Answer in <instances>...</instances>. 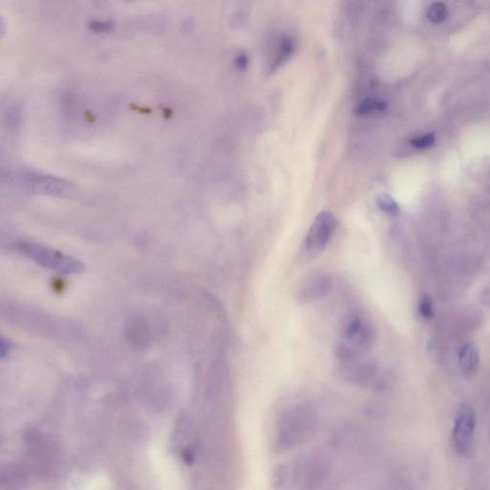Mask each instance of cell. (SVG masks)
<instances>
[{
    "label": "cell",
    "instance_id": "1",
    "mask_svg": "<svg viewBox=\"0 0 490 490\" xmlns=\"http://www.w3.org/2000/svg\"><path fill=\"white\" fill-rule=\"evenodd\" d=\"M316 427L314 414L306 409H295L280 421L277 432L278 446L290 449L312 435Z\"/></svg>",
    "mask_w": 490,
    "mask_h": 490
},
{
    "label": "cell",
    "instance_id": "2",
    "mask_svg": "<svg viewBox=\"0 0 490 490\" xmlns=\"http://www.w3.org/2000/svg\"><path fill=\"white\" fill-rule=\"evenodd\" d=\"M18 250L28 258L33 259L39 266L54 270L63 274H77L84 270V264L79 259L65 255L55 249L38 245L35 243H21L18 245Z\"/></svg>",
    "mask_w": 490,
    "mask_h": 490
},
{
    "label": "cell",
    "instance_id": "3",
    "mask_svg": "<svg viewBox=\"0 0 490 490\" xmlns=\"http://www.w3.org/2000/svg\"><path fill=\"white\" fill-rule=\"evenodd\" d=\"M340 345L338 348L359 354L369 349L375 339V330L369 320L362 315L354 314L342 320L340 325Z\"/></svg>",
    "mask_w": 490,
    "mask_h": 490
},
{
    "label": "cell",
    "instance_id": "4",
    "mask_svg": "<svg viewBox=\"0 0 490 490\" xmlns=\"http://www.w3.org/2000/svg\"><path fill=\"white\" fill-rule=\"evenodd\" d=\"M14 179L15 183L39 195L66 197L74 191L73 184L65 179L34 172L15 174Z\"/></svg>",
    "mask_w": 490,
    "mask_h": 490
},
{
    "label": "cell",
    "instance_id": "5",
    "mask_svg": "<svg viewBox=\"0 0 490 490\" xmlns=\"http://www.w3.org/2000/svg\"><path fill=\"white\" fill-rule=\"evenodd\" d=\"M477 415L470 405H462L456 413L452 439L456 452L460 456L470 454L473 446Z\"/></svg>",
    "mask_w": 490,
    "mask_h": 490
},
{
    "label": "cell",
    "instance_id": "6",
    "mask_svg": "<svg viewBox=\"0 0 490 490\" xmlns=\"http://www.w3.org/2000/svg\"><path fill=\"white\" fill-rule=\"evenodd\" d=\"M337 227V219L332 213L322 212L314 219L307 236V247L312 252H319L328 245Z\"/></svg>",
    "mask_w": 490,
    "mask_h": 490
},
{
    "label": "cell",
    "instance_id": "7",
    "mask_svg": "<svg viewBox=\"0 0 490 490\" xmlns=\"http://www.w3.org/2000/svg\"><path fill=\"white\" fill-rule=\"evenodd\" d=\"M333 282L325 273L314 272L302 281L297 290L299 301L311 303L324 297L332 290Z\"/></svg>",
    "mask_w": 490,
    "mask_h": 490
},
{
    "label": "cell",
    "instance_id": "8",
    "mask_svg": "<svg viewBox=\"0 0 490 490\" xmlns=\"http://www.w3.org/2000/svg\"><path fill=\"white\" fill-rule=\"evenodd\" d=\"M480 360L478 349L473 343H465L460 348L459 354V365L460 372L465 377H470L475 372Z\"/></svg>",
    "mask_w": 490,
    "mask_h": 490
},
{
    "label": "cell",
    "instance_id": "9",
    "mask_svg": "<svg viewBox=\"0 0 490 490\" xmlns=\"http://www.w3.org/2000/svg\"><path fill=\"white\" fill-rule=\"evenodd\" d=\"M387 108L386 103L383 101L377 99H366L360 103L359 107L356 108V113L359 115H367L377 111H383Z\"/></svg>",
    "mask_w": 490,
    "mask_h": 490
},
{
    "label": "cell",
    "instance_id": "10",
    "mask_svg": "<svg viewBox=\"0 0 490 490\" xmlns=\"http://www.w3.org/2000/svg\"><path fill=\"white\" fill-rule=\"evenodd\" d=\"M294 50V44L290 38H285L280 44L279 55H278L276 60L272 65L271 70H276L279 66L282 65L292 54Z\"/></svg>",
    "mask_w": 490,
    "mask_h": 490
},
{
    "label": "cell",
    "instance_id": "11",
    "mask_svg": "<svg viewBox=\"0 0 490 490\" xmlns=\"http://www.w3.org/2000/svg\"><path fill=\"white\" fill-rule=\"evenodd\" d=\"M449 17V10L446 4L436 2L429 7L427 11L428 20L433 23H441Z\"/></svg>",
    "mask_w": 490,
    "mask_h": 490
},
{
    "label": "cell",
    "instance_id": "12",
    "mask_svg": "<svg viewBox=\"0 0 490 490\" xmlns=\"http://www.w3.org/2000/svg\"><path fill=\"white\" fill-rule=\"evenodd\" d=\"M378 205L381 210L387 214H396L399 212V204L391 195H387V193L378 195Z\"/></svg>",
    "mask_w": 490,
    "mask_h": 490
},
{
    "label": "cell",
    "instance_id": "13",
    "mask_svg": "<svg viewBox=\"0 0 490 490\" xmlns=\"http://www.w3.org/2000/svg\"><path fill=\"white\" fill-rule=\"evenodd\" d=\"M435 135L433 134H426L415 137V138L412 140L411 144L413 147L417 148V149H428V148L435 144Z\"/></svg>",
    "mask_w": 490,
    "mask_h": 490
},
{
    "label": "cell",
    "instance_id": "14",
    "mask_svg": "<svg viewBox=\"0 0 490 490\" xmlns=\"http://www.w3.org/2000/svg\"><path fill=\"white\" fill-rule=\"evenodd\" d=\"M418 311L420 316L425 319H431L434 316L433 304H432L431 298L429 296H423L420 298V304H418Z\"/></svg>",
    "mask_w": 490,
    "mask_h": 490
},
{
    "label": "cell",
    "instance_id": "15",
    "mask_svg": "<svg viewBox=\"0 0 490 490\" xmlns=\"http://www.w3.org/2000/svg\"><path fill=\"white\" fill-rule=\"evenodd\" d=\"M90 26H91L92 30L99 32V33H105V32H108L112 28V25H111L110 21H94Z\"/></svg>",
    "mask_w": 490,
    "mask_h": 490
},
{
    "label": "cell",
    "instance_id": "16",
    "mask_svg": "<svg viewBox=\"0 0 490 490\" xmlns=\"http://www.w3.org/2000/svg\"><path fill=\"white\" fill-rule=\"evenodd\" d=\"M11 349L10 342L6 340V339H1V345H0V354H1V359H4L7 354H9Z\"/></svg>",
    "mask_w": 490,
    "mask_h": 490
},
{
    "label": "cell",
    "instance_id": "17",
    "mask_svg": "<svg viewBox=\"0 0 490 490\" xmlns=\"http://www.w3.org/2000/svg\"><path fill=\"white\" fill-rule=\"evenodd\" d=\"M235 63L238 70H245V68L247 67L248 65L247 57H246L245 55H240L238 56L237 59H236Z\"/></svg>",
    "mask_w": 490,
    "mask_h": 490
}]
</instances>
